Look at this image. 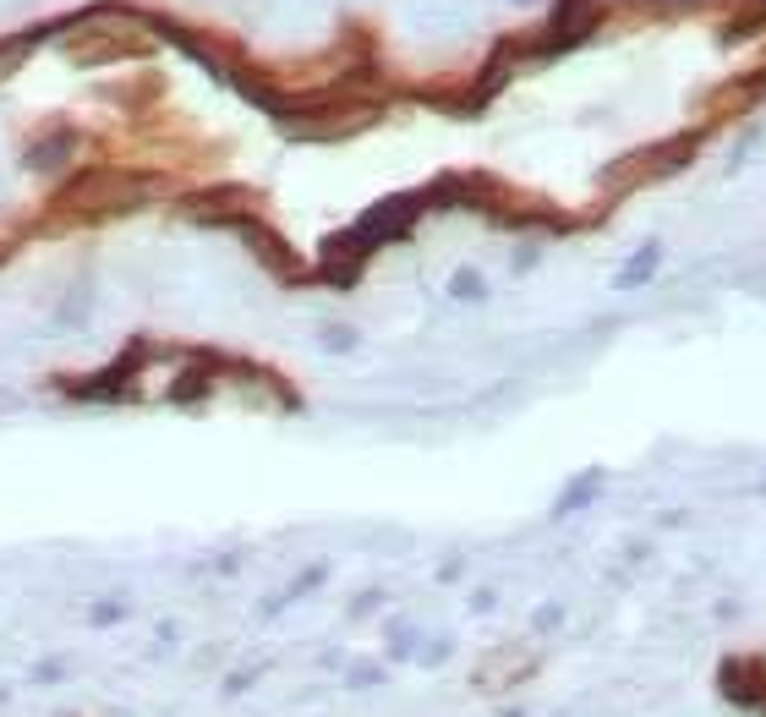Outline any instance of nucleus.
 I'll use <instances>...</instances> for the list:
<instances>
[{
	"label": "nucleus",
	"mask_w": 766,
	"mask_h": 717,
	"mask_svg": "<svg viewBox=\"0 0 766 717\" xmlns=\"http://www.w3.org/2000/svg\"><path fill=\"white\" fill-rule=\"evenodd\" d=\"M154 192H165V176H143L126 165H104V170H83L77 187L61 198V208L72 219H104V214H132L143 208Z\"/></svg>",
	"instance_id": "nucleus-1"
},
{
	"label": "nucleus",
	"mask_w": 766,
	"mask_h": 717,
	"mask_svg": "<svg viewBox=\"0 0 766 717\" xmlns=\"http://www.w3.org/2000/svg\"><path fill=\"white\" fill-rule=\"evenodd\" d=\"M323 345H329V351H351L356 334H351V329H334V334H323Z\"/></svg>",
	"instance_id": "nucleus-6"
},
{
	"label": "nucleus",
	"mask_w": 766,
	"mask_h": 717,
	"mask_svg": "<svg viewBox=\"0 0 766 717\" xmlns=\"http://www.w3.org/2000/svg\"><path fill=\"white\" fill-rule=\"evenodd\" d=\"M77 148H83V143H77L72 126H50V132H44L39 143H33L28 165H33V170H66V165L77 159Z\"/></svg>",
	"instance_id": "nucleus-2"
},
{
	"label": "nucleus",
	"mask_w": 766,
	"mask_h": 717,
	"mask_svg": "<svg viewBox=\"0 0 766 717\" xmlns=\"http://www.w3.org/2000/svg\"><path fill=\"white\" fill-rule=\"evenodd\" d=\"M449 296H455V302H482V296H487V280H482L477 269H460L455 280H449Z\"/></svg>",
	"instance_id": "nucleus-5"
},
{
	"label": "nucleus",
	"mask_w": 766,
	"mask_h": 717,
	"mask_svg": "<svg viewBox=\"0 0 766 717\" xmlns=\"http://www.w3.org/2000/svg\"><path fill=\"white\" fill-rule=\"evenodd\" d=\"M657 263H663V247H657V241H646V247L635 252L619 274H613V285H619V291H641V285L657 274Z\"/></svg>",
	"instance_id": "nucleus-3"
},
{
	"label": "nucleus",
	"mask_w": 766,
	"mask_h": 717,
	"mask_svg": "<svg viewBox=\"0 0 766 717\" xmlns=\"http://www.w3.org/2000/svg\"><path fill=\"white\" fill-rule=\"evenodd\" d=\"M520 6H526V0H520Z\"/></svg>",
	"instance_id": "nucleus-7"
},
{
	"label": "nucleus",
	"mask_w": 766,
	"mask_h": 717,
	"mask_svg": "<svg viewBox=\"0 0 766 717\" xmlns=\"http://www.w3.org/2000/svg\"><path fill=\"white\" fill-rule=\"evenodd\" d=\"M597 488H602V471H586L580 482H570V488H564V499H559V510H553V515H575V510H586V504L597 499Z\"/></svg>",
	"instance_id": "nucleus-4"
}]
</instances>
